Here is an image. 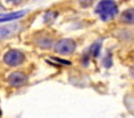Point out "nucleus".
I'll return each mask as SVG.
<instances>
[{
    "label": "nucleus",
    "mask_w": 134,
    "mask_h": 118,
    "mask_svg": "<svg viewBox=\"0 0 134 118\" xmlns=\"http://www.w3.org/2000/svg\"><path fill=\"white\" fill-rule=\"evenodd\" d=\"M95 11L103 21H109L116 16L118 7L113 0H102L97 4Z\"/></svg>",
    "instance_id": "f257e3e1"
},
{
    "label": "nucleus",
    "mask_w": 134,
    "mask_h": 118,
    "mask_svg": "<svg viewBox=\"0 0 134 118\" xmlns=\"http://www.w3.org/2000/svg\"><path fill=\"white\" fill-rule=\"evenodd\" d=\"M3 61L6 65L8 66H18L21 65L25 61V55L22 51L17 50V49H12L8 50L3 57Z\"/></svg>",
    "instance_id": "f03ea898"
},
{
    "label": "nucleus",
    "mask_w": 134,
    "mask_h": 118,
    "mask_svg": "<svg viewBox=\"0 0 134 118\" xmlns=\"http://www.w3.org/2000/svg\"><path fill=\"white\" fill-rule=\"evenodd\" d=\"M75 42L72 41L71 39H62L59 42H57L55 46H54V50L59 53V54H70L75 50Z\"/></svg>",
    "instance_id": "7ed1b4c3"
},
{
    "label": "nucleus",
    "mask_w": 134,
    "mask_h": 118,
    "mask_svg": "<svg viewBox=\"0 0 134 118\" xmlns=\"http://www.w3.org/2000/svg\"><path fill=\"white\" fill-rule=\"evenodd\" d=\"M19 23H7V24H0V40L10 38L18 33L20 30Z\"/></svg>",
    "instance_id": "20e7f679"
},
{
    "label": "nucleus",
    "mask_w": 134,
    "mask_h": 118,
    "mask_svg": "<svg viewBox=\"0 0 134 118\" xmlns=\"http://www.w3.org/2000/svg\"><path fill=\"white\" fill-rule=\"evenodd\" d=\"M7 80H8V84L12 87H21L27 81V76L23 72L16 71V72H13L8 76Z\"/></svg>",
    "instance_id": "39448f33"
},
{
    "label": "nucleus",
    "mask_w": 134,
    "mask_h": 118,
    "mask_svg": "<svg viewBox=\"0 0 134 118\" xmlns=\"http://www.w3.org/2000/svg\"><path fill=\"white\" fill-rule=\"evenodd\" d=\"M24 15H25V10L10 13V14H7V15H1L0 16V24L3 23V22H8V21H12V20H15V19H19Z\"/></svg>",
    "instance_id": "423d86ee"
},
{
    "label": "nucleus",
    "mask_w": 134,
    "mask_h": 118,
    "mask_svg": "<svg viewBox=\"0 0 134 118\" xmlns=\"http://www.w3.org/2000/svg\"><path fill=\"white\" fill-rule=\"evenodd\" d=\"M120 20L124 23H128V24H134V8H128L126 9L121 16H120Z\"/></svg>",
    "instance_id": "0eeeda50"
},
{
    "label": "nucleus",
    "mask_w": 134,
    "mask_h": 118,
    "mask_svg": "<svg viewBox=\"0 0 134 118\" xmlns=\"http://www.w3.org/2000/svg\"><path fill=\"white\" fill-rule=\"evenodd\" d=\"M100 46H102V45H100L99 43H95V44H93V45L91 46V48H90V52H91V55H92V56L96 57V56L99 54Z\"/></svg>",
    "instance_id": "6e6552de"
},
{
    "label": "nucleus",
    "mask_w": 134,
    "mask_h": 118,
    "mask_svg": "<svg viewBox=\"0 0 134 118\" xmlns=\"http://www.w3.org/2000/svg\"><path fill=\"white\" fill-rule=\"evenodd\" d=\"M104 65H105V67H110L111 65H112V60H111V55H107V57L105 58V61H104Z\"/></svg>",
    "instance_id": "1a4fd4ad"
},
{
    "label": "nucleus",
    "mask_w": 134,
    "mask_h": 118,
    "mask_svg": "<svg viewBox=\"0 0 134 118\" xmlns=\"http://www.w3.org/2000/svg\"><path fill=\"white\" fill-rule=\"evenodd\" d=\"M8 2H13V3H19L21 0H7Z\"/></svg>",
    "instance_id": "9d476101"
},
{
    "label": "nucleus",
    "mask_w": 134,
    "mask_h": 118,
    "mask_svg": "<svg viewBox=\"0 0 134 118\" xmlns=\"http://www.w3.org/2000/svg\"><path fill=\"white\" fill-rule=\"evenodd\" d=\"M0 9H4V7H3V5L0 3Z\"/></svg>",
    "instance_id": "9b49d317"
},
{
    "label": "nucleus",
    "mask_w": 134,
    "mask_h": 118,
    "mask_svg": "<svg viewBox=\"0 0 134 118\" xmlns=\"http://www.w3.org/2000/svg\"><path fill=\"white\" fill-rule=\"evenodd\" d=\"M133 75H134V72H133Z\"/></svg>",
    "instance_id": "f8f14e48"
}]
</instances>
